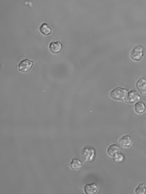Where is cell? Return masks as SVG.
Wrapping results in <instances>:
<instances>
[{"instance_id": "cell-2", "label": "cell", "mask_w": 146, "mask_h": 194, "mask_svg": "<svg viewBox=\"0 0 146 194\" xmlns=\"http://www.w3.org/2000/svg\"><path fill=\"white\" fill-rule=\"evenodd\" d=\"M95 155V149L91 147H85L82 151V157L85 162H92L94 159Z\"/></svg>"}, {"instance_id": "cell-14", "label": "cell", "mask_w": 146, "mask_h": 194, "mask_svg": "<svg viewBox=\"0 0 146 194\" xmlns=\"http://www.w3.org/2000/svg\"><path fill=\"white\" fill-rule=\"evenodd\" d=\"M135 194H146V186L144 183H140L135 190Z\"/></svg>"}, {"instance_id": "cell-9", "label": "cell", "mask_w": 146, "mask_h": 194, "mask_svg": "<svg viewBox=\"0 0 146 194\" xmlns=\"http://www.w3.org/2000/svg\"><path fill=\"white\" fill-rule=\"evenodd\" d=\"M119 143L121 146L124 148H128L132 144V139L130 135H126L122 137L119 140Z\"/></svg>"}, {"instance_id": "cell-4", "label": "cell", "mask_w": 146, "mask_h": 194, "mask_svg": "<svg viewBox=\"0 0 146 194\" xmlns=\"http://www.w3.org/2000/svg\"><path fill=\"white\" fill-rule=\"evenodd\" d=\"M141 97L138 92L135 90H131L130 91L128 92L125 101L128 104H136L139 101Z\"/></svg>"}, {"instance_id": "cell-15", "label": "cell", "mask_w": 146, "mask_h": 194, "mask_svg": "<svg viewBox=\"0 0 146 194\" xmlns=\"http://www.w3.org/2000/svg\"><path fill=\"white\" fill-rule=\"evenodd\" d=\"M115 162L121 163L124 161V155L122 153H119L114 157Z\"/></svg>"}, {"instance_id": "cell-5", "label": "cell", "mask_w": 146, "mask_h": 194, "mask_svg": "<svg viewBox=\"0 0 146 194\" xmlns=\"http://www.w3.org/2000/svg\"><path fill=\"white\" fill-rule=\"evenodd\" d=\"M33 63V62L30 60L28 59L23 60L18 65V70L22 73H26L32 69Z\"/></svg>"}, {"instance_id": "cell-8", "label": "cell", "mask_w": 146, "mask_h": 194, "mask_svg": "<svg viewBox=\"0 0 146 194\" xmlns=\"http://www.w3.org/2000/svg\"><path fill=\"white\" fill-rule=\"evenodd\" d=\"M98 186L95 183L87 184L84 187V192L86 194H97Z\"/></svg>"}, {"instance_id": "cell-12", "label": "cell", "mask_w": 146, "mask_h": 194, "mask_svg": "<svg viewBox=\"0 0 146 194\" xmlns=\"http://www.w3.org/2000/svg\"><path fill=\"white\" fill-rule=\"evenodd\" d=\"M40 31L44 36H48L51 34L52 29L50 25L47 23H43L40 26Z\"/></svg>"}, {"instance_id": "cell-13", "label": "cell", "mask_w": 146, "mask_h": 194, "mask_svg": "<svg viewBox=\"0 0 146 194\" xmlns=\"http://www.w3.org/2000/svg\"><path fill=\"white\" fill-rule=\"evenodd\" d=\"M82 165V163L79 159L73 158L70 164V167L71 170L78 171L81 168Z\"/></svg>"}, {"instance_id": "cell-11", "label": "cell", "mask_w": 146, "mask_h": 194, "mask_svg": "<svg viewBox=\"0 0 146 194\" xmlns=\"http://www.w3.org/2000/svg\"><path fill=\"white\" fill-rule=\"evenodd\" d=\"M120 149L118 145L113 144L110 145L107 149V154L111 157H115L119 153Z\"/></svg>"}, {"instance_id": "cell-3", "label": "cell", "mask_w": 146, "mask_h": 194, "mask_svg": "<svg viewBox=\"0 0 146 194\" xmlns=\"http://www.w3.org/2000/svg\"><path fill=\"white\" fill-rule=\"evenodd\" d=\"M144 56V48L141 46H137L131 52V59L135 62H139L142 59Z\"/></svg>"}, {"instance_id": "cell-7", "label": "cell", "mask_w": 146, "mask_h": 194, "mask_svg": "<svg viewBox=\"0 0 146 194\" xmlns=\"http://www.w3.org/2000/svg\"><path fill=\"white\" fill-rule=\"evenodd\" d=\"M49 49L53 54H58L62 50V44L59 42H52L49 44Z\"/></svg>"}, {"instance_id": "cell-6", "label": "cell", "mask_w": 146, "mask_h": 194, "mask_svg": "<svg viewBox=\"0 0 146 194\" xmlns=\"http://www.w3.org/2000/svg\"><path fill=\"white\" fill-rule=\"evenodd\" d=\"M136 86L140 92V93L142 95H146V80L143 78H140L138 80L136 84Z\"/></svg>"}, {"instance_id": "cell-10", "label": "cell", "mask_w": 146, "mask_h": 194, "mask_svg": "<svg viewBox=\"0 0 146 194\" xmlns=\"http://www.w3.org/2000/svg\"><path fill=\"white\" fill-rule=\"evenodd\" d=\"M135 112L139 115L143 114L146 111V105L142 100L136 103L134 105Z\"/></svg>"}, {"instance_id": "cell-1", "label": "cell", "mask_w": 146, "mask_h": 194, "mask_svg": "<svg viewBox=\"0 0 146 194\" xmlns=\"http://www.w3.org/2000/svg\"><path fill=\"white\" fill-rule=\"evenodd\" d=\"M127 95V91L126 89L123 88H115L110 92V96L111 98L116 101H123L126 99Z\"/></svg>"}]
</instances>
